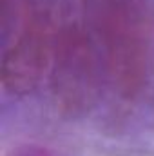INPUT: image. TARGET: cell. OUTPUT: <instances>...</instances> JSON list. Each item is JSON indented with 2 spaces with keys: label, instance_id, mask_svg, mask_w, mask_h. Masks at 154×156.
<instances>
[{
  "label": "cell",
  "instance_id": "obj_1",
  "mask_svg": "<svg viewBox=\"0 0 154 156\" xmlns=\"http://www.w3.org/2000/svg\"><path fill=\"white\" fill-rule=\"evenodd\" d=\"M89 22L107 75L121 96H134L147 76L149 42L138 0H87Z\"/></svg>",
  "mask_w": 154,
  "mask_h": 156
},
{
  "label": "cell",
  "instance_id": "obj_2",
  "mask_svg": "<svg viewBox=\"0 0 154 156\" xmlns=\"http://www.w3.org/2000/svg\"><path fill=\"white\" fill-rule=\"evenodd\" d=\"M2 85L13 94L33 91L51 71L56 31L33 0H4L2 7Z\"/></svg>",
  "mask_w": 154,
  "mask_h": 156
},
{
  "label": "cell",
  "instance_id": "obj_3",
  "mask_svg": "<svg viewBox=\"0 0 154 156\" xmlns=\"http://www.w3.org/2000/svg\"><path fill=\"white\" fill-rule=\"evenodd\" d=\"M96 55L93 40L80 27L67 26L56 31L51 64L53 94L56 102L71 111H85L96 94Z\"/></svg>",
  "mask_w": 154,
  "mask_h": 156
},
{
  "label": "cell",
  "instance_id": "obj_4",
  "mask_svg": "<svg viewBox=\"0 0 154 156\" xmlns=\"http://www.w3.org/2000/svg\"><path fill=\"white\" fill-rule=\"evenodd\" d=\"M16 156H47V154L40 149H26L22 153H16Z\"/></svg>",
  "mask_w": 154,
  "mask_h": 156
}]
</instances>
